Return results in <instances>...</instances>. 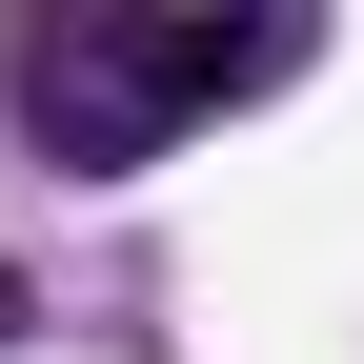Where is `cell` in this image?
<instances>
[{
    "label": "cell",
    "instance_id": "cell-1",
    "mask_svg": "<svg viewBox=\"0 0 364 364\" xmlns=\"http://www.w3.org/2000/svg\"><path fill=\"white\" fill-rule=\"evenodd\" d=\"M324 61V21H203V0H21L0 21V102L61 182H142L223 102H284Z\"/></svg>",
    "mask_w": 364,
    "mask_h": 364
},
{
    "label": "cell",
    "instance_id": "cell-2",
    "mask_svg": "<svg viewBox=\"0 0 364 364\" xmlns=\"http://www.w3.org/2000/svg\"><path fill=\"white\" fill-rule=\"evenodd\" d=\"M0 344H21V263H0Z\"/></svg>",
    "mask_w": 364,
    "mask_h": 364
}]
</instances>
